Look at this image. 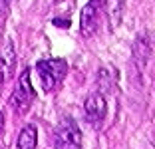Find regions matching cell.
I'll return each mask as SVG.
<instances>
[{"instance_id": "cell-5", "label": "cell", "mask_w": 155, "mask_h": 149, "mask_svg": "<svg viewBox=\"0 0 155 149\" xmlns=\"http://www.w3.org/2000/svg\"><path fill=\"white\" fill-rule=\"evenodd\" d=\"M84 109H86V118L91 125H100L105 119V113H107V104H105V98L96 91V94H90L84 101Z\"/></svg>"}, {"instance_id": "cell-2", "label": "cell", "mask_w": 155, "mask_h": 149, "mask_svg": "<svg viewBox=\"0 0 155 149\" xmlns=\"http://www.w3.org/2000/svg\"><path fill=\"white\" fill-rule=\"evenodd\" d=\"M36 98L32 88V81H30V70H24L18 78V84H16V90H14L12 98H10V108L16 113H24L28 111V108L32 105V99Z\"/></svg>"}, {"instance_id": "cell-12", "label": "cell", "mask_w": 155, "mask_h": 149, "mask_svg": "<svg viewBox=\"0 0 155 149\" xmlns=\"http://www.w3.org/2000/svg\"><path fill=\"white\" fill-rule=\"evenodd\" d=\"M0 6H2V8H4V6H6V0H0Z\"/></svg>"}, {"instance_id": "cell-9", "label": "cell", "mask_w": 155, "mask_h": 149, "mask_svg": "<svg viewBox=\"0 0 155 149\" xmlns=\"http://www.w3.org/2000/svg\"><path fill=\"white\" fill-rule=\"evenodd\" d=\"M107 74H110L107 68H101L100 74H97V86H100L104 91H111L115 88V78L111 80V78H107Z\"/></svg>"}, {"instance_id": "cell-1", "label": "cell", "mask_w": 155, "mask_h": 149, "mask_svg": "<svg viewBox=\"0 0 155 149\" xmlns=\"http://www.w3.org/2000/svg\"><path fill=\"white\" fill-rule=\"evenodd\" d=\"M66 70H68V64H66V60H60V58L40 60V62L36 64V72H38V76H40L42 88H44L46 91H52L60 81L64 80Z\"/></svg>"}, {"instance_id": "cell-11", "label": "cell", "mask_w": 155, "mask_h": 149, "mask_svg": "<svg viewBox=\"0 0 155 149\" xmlns=\"http://www.w3.org/2000/svg\"><path fill=\"white\" fill-rule=\"evenodd\" d=\"M2 129H4V113L0 109V133H2Z\"/></svg>"}, {"instance_id": "cell-6", "label": "cell", "mask_w": 155, "mask_h": 149, "mask_svg": "<svg viewBox=\"0 0 155 149\" xmlns=\"http://www.w3.org/2000/svg\"><path fill=\"white\" fill-rule=\"evenodd\" d=\"M14 68H16V50L12 40H6L0 48V81L2 84L14 76Z\"/></svg>"}, {"instance_id": "cell-7", "label": "cell", "mask_w": 155, "mask_h": 149, "mask_svg": "<svg viewBox=\"0 0 155 149\" xmlns=\"http://www.w3.org/2000/svg\"><path fill=\"white\" fill-rule=\"evenodd\" d=\"M38 143V129L36 125H26L22 131H20V137L18 141H16V145H18L20 149H34Z\"/></svg>"}, {"instance_id": "cell-10", "label": "cell", "mask_w": 155, "mask_h": 149, "mask_svg": "<svg viewBox=\"0 0 155 149\" xmlns=\"http://www.w3.org/2000/svg\"><path fill=\"white\" fill-rule=\"evenodd\" d=\"M54 24H56V26H60V28H68L70 26L68 20H64V22H62V20H54Z\"/></svg>"}, {"instance_id": "cell-8", "label": "cell", "mask_w": 155, "mask_h": 149, "mask_svg": "<svg viewBox=\"0 0 155 149\" xmlns=\"http://www.w3.org/2000/svg\"><path fill=\"white\" fill-rule=\"evenodd\" d=\"M107 14H110V20L115 28L123 14V0H107Z\"/></svg>"}, {"instance_id": "cell-3", "label": "cell", "mask_w": 155, "mask_h": 149, "mask_svg": "<svg viewBox=\"0 0 155 149\" xmlns=\"http://www.w3.org/2000/svg\"><path fill=\"white\" fill-rule=\"evenodd\" d=\"M56 147L58 149H76L82 145L80 127L72 118H64L56 127Z\"/></svg>"}, {"instance_id": "cell-4", "label": "cell", "mask_w": 155, "mask_h": 149, "mask_svg": "<svg viewBox=\"0 0 155 149\" xmlns=\"http://www.w3.org/2000/svg\"><path fill=\"white\" fill-rule=\"evenodd\" d=\"M100 8L101 0H87V4L82 8L80 14V32L84 38H90L97 30V20H100Z\"/></svg>"}]
</instances>
